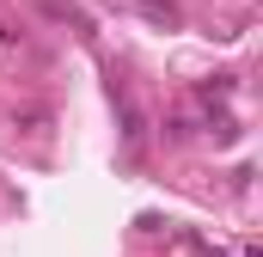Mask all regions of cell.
<instances>
[{
    "label": "cell",
    "instance_id": "cell-2",
    "mask_svg": "<svg viewBox=\"0 0 263 257\" xmlns=\"http://www.w3.org/2000/svg\"><path fill=\"white\" fill-rule=\"evenodd\" d=\"M117 117H123V135H129V147H141V141H147V123H141V111H135L129 98H117Z\"/></svg>",
    "mask_w": 263,
    "mask_h": 257
},
{
    "label": "cell",
    "instance_id": "cell-1",
    "mask_svg": "<svg viewBox=\"0 0 263 257\" xmlns=\"http://www.w3.org/2000/svg\"><path fill=\"white\" fill-rule=\"evenodd\" d=\"M135 12H141L147 25H159V31H178V25H184L178 0H135Z\"/></svg>",
    "mask_w": 263,
    "mask_h": 257
},
{
    "label": "cell",
    "instance_id": "cell-3",
    "mask_svg": "<svg viewBox=\"0 0 263 257\" xmlns=\"http://www.w3.org/2000/svg\"><path fill=\"white\" fill-rule=\"evenodd\" d=\"M6 49H12V31H6V25H0V56H6Z\"/></svg>",
    "mask_w": 263,
    "mask_h": 257
}]
</instances>
